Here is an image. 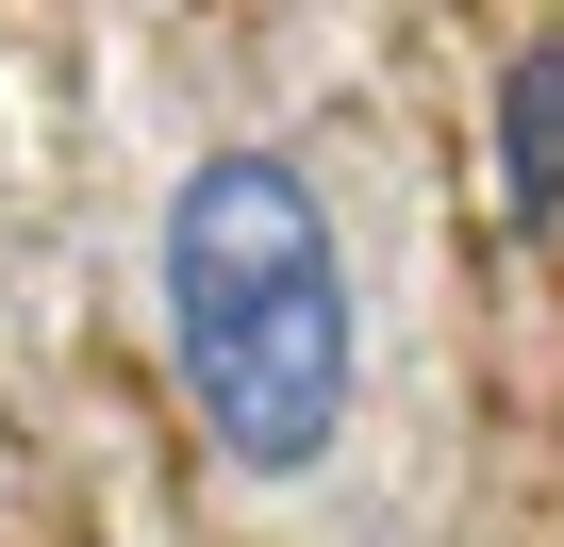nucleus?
Listing matches in <instances>:
<instances>
[{"instance_id":"f03ea898","label":"nucleus","mask_w":564,"mask_h":547,"mask_svg":"<svg viewBox=\"0 0 564 547\" xmlns=\"http://www.w3.org/2000/svg\"><path fill=\"white\" fill-rule=\"evenodd\" d=\"M498 183H514V216H564V34H531L498 84Z\"/></svg>"},{"instance_id":"f257e3e1","label":"nucleus","mask_w":564,"mask_h":547,"mask_svg":"<svg viewBox=\"0 0 564 547\" xmlns=\"http://www.w3.org/2000/svg\"><path fill=\"white\" fill-rule=\"evenodd\" d=\"M166 349H183L216 464H249V481L333 464L366 316H349V249H333V199L300 150H199L166 183Z\"/></svg>"}]
</instances>
